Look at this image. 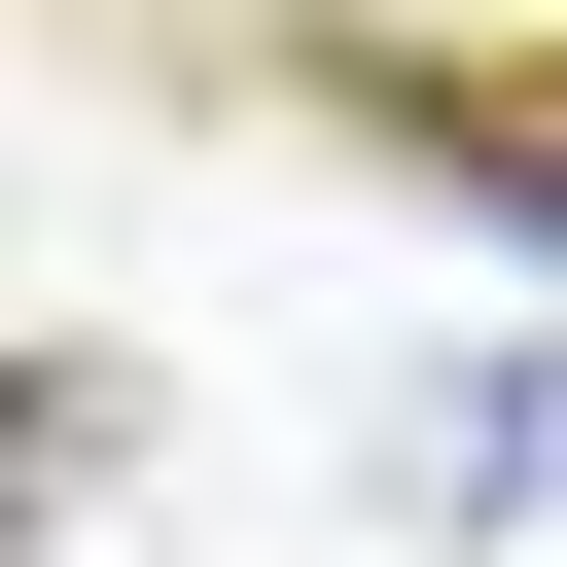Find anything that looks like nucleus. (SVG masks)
<instances>
[{"mask_svg": "<svg viewBox=\"0 0 567 567\" xmlns=\"http://www.w3.org/2000/svg\"><path fill=\"white\" fill-rule=\"evenodd\" d=\"M35 496H71V390H0V532H35Z\"/></svg>", "mask_w": 567, "mask_h": 567, "instance_id": "obj_2", "label": "nucleus"}, {"mask_svg": "<svg viewBox=\"0 0 567 567\" xmlns=\"http://www.w3.org/2000/svg\"><path fill=\"white\" fill-rule=\"evenodd\" d=\"M390 496H425V532H496V496H532V354H425V425H390Z\"/></svg>", "mask_w": 567, "mask_h": 567, "instance_id": "obj_1", "label": "nucleus"}]
</instances>
